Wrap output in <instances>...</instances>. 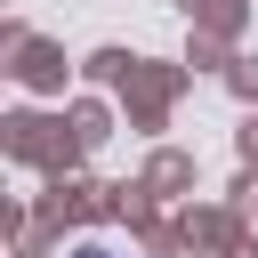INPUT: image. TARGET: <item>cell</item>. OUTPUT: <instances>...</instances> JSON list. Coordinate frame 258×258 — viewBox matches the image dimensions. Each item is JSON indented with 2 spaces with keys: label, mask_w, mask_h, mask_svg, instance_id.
Masks as SVG:
<instances>
[{
  "label": "cell",
  "mask_w": 258,
  "mask_h": 258,
  "mask_svg": "<svg viewBox=\"0 0 258 258\" xmlns=\"http://www.w3.org/2000/svg\"><path fill=\"white\" fill-rule=\"evenodd\" d=\"M81 258H113V250H81Z\"/></svg>",
  "instance_id": "obj_1"
}]
</instances>
